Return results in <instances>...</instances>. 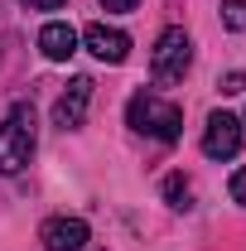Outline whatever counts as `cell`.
<instances>
[{
    "label": "cell",
    "mask_w": 246,
    "mask_h": 251,
    "mask_svg": "<svg viewBox=\"0 0 246 251\" xmlns=\"http://www.w3.org/2000/svg\"><path fill=\"white\" fill-rule=\"evenodd\" d=\"M39 130H34V106H10V116L0 121V174H20L34 159Z\"/></svg>",
    "instance_id": "2"
},
{
    "label": "cell",
    "mask_w": 246,
    "mask_h": 251,
    "mask_svg": "<svg viewBox=\"0 0 246 251\" xmlns=\"http://www.w3.org/2000/svg\"><path fill=\"white\" fill-rule=\"evenodd\" d=\"M82 44H87L101 63H125L130 58V39H125L121 29H111V25H87V29H82Z\"/></svg>",
    "instance_id": "7"
},
{
    "label": "cell",
    "mask_w": 246,
    "mask_h": 251,
    "mask_svg": "<svg viewBox=\"0 0 246 251\" xmlns=\"http://www.w3.org/2000/svg\"><path fill=\"white\" fill-rule=\"evenodd\" d=\"M222 92H246V73H227L222 77Z\"/></svg>",
    "instance_id": "12"
},
{
    "label": "cell",
    "mask_w": 246,
    "mask_h": 251,
    "mask_svg": "<svg viewBox=\"0 0 246 251\" xmlns=\"http://www.w3.org/2000/svg\"><path fill=\"white\" fill-rule=\"evenodd\" d=\"M87 237H92V227H87L82 218H68V213H58V218H49L44 227H39L44 251H82Z\"/></svg>",
    "instance_id": "5"
},
{
    "label": "cell",
    "mask_w": 246,
    "mask_h": 251,
    "mask_svg": "<svg viewBox=\"0 0 246 251\" xmlns=\"http://www.w3.org/2000/svg\"><path fill=\"white\" fill-rule=\"evenodd\" d=\"M87 106H92V77H73L68 92L53 101V126L58 130H77L87 121Z\"/></svg>",
    "instance_id": "6"
},
{
    "label": "cell",
    "mask_w": 246,
    "mask_h": 251,
    "mask_svg": "<svg viewBox=\"0 0 246 251\" xmlns=\"http://www.w3.org/2000/svg\"><path fill=\"white\" fill-rule=\"evenodd\" d=\"M227 188H232V198H237V203H246V164L232 174V184H227Z\"/></svg>",
    "instance_id": "11"
},
{
    "label": "cell",
    "mask_w": 246,
    "mask_h": 251,
    "mask_svg": "<svg viewBox=\"0 0 246 251\" xmlns=\"http://www.w3.org/2000/svg\"><path fill=\"white\" fill-rule=\"evenodd\" d=\"M193 68V39H188L179 25L174 29H164L154 39V53H150V77L159 87H169V82H184V73Z\"/></svg>",
    "instance_id": "3"
},
{
    "label": "cell",
    "mask_w": 246,
    "mask_h": 251,
    "mask_svg": "<svg viewBox=\"0 0 246 251\" xmlns=\"http://www.w3.org/2000/svg\"><path fill=\"white\" fill-rule=\"evenodd\" d=\"M164 203H169V208H179V213L193 208V184H188L184 174H169V179H164Z\"/></svg>",
    "instance_id": "9"
},
{
    "label": "cell",
    "mask_w": 246,
    "mask_h": 251,
    "mask_svg": "<svg viewBox=\"0 0 246 251\" xmlns=\"http://www.w3.org/2000/svg\"><path fill=\"white\" fill-rule=\"evenodd\" d=\"M242 150V121L227 116V111H213L208 126H203V155L208 159H232Z\"/></svg>",
    "instance_id": "4"
},
{
    "label": "cell",
    "mask_w": 246,
    "mask_h": 251,
    "mask_svg": "<svg viewBox=\"0 0 246 251\" xmlns=\"http://www.w3.org/2000/svg\"><path fill=\"white\" fill-rule=\"evenodd\" d=\"M39 53L49 63H68L77 53V29L73 25H63V20H49L44 29H39Z\"/></svg>",
    "instance_id": "8"
},
{
    "label": "cell",
    "mask_w": 246,
    "mask_h": 251,
    "mask_svg": "<svg viewBox=\"0 0 246 251\" xmlns=\"http://www.w3.org/2000/svg\"><path fill=\"white\" fill-rule=\"evenodd\" d=\"M140 0H101V10H111V15H125V10H135Z\"/></svg>",
    "instance_id": "13"
},
{
    "label": "cell",
    "mask_w": 246,
    "mask_h": 251,
    "mask_svg": "<svg viewBox=\"0 0 246 251\" xmlns=\"http://www.w3.org/2000/svg\"><path fill=\"white\" fill-rule=\"evenodd\" d=\"M242 130H246V121H242Z\"/></svg>",
    "instance_id": "15"
},
{
    "label": "cell",
    "mask_w": 246,
    "mask_h": 251,
    "mask_svg": "<svg viewBox=\"0 0 246 251\" xmlns=\"http://www.w3.org/2000/svg\"><path fill=\"white\" fill-rule=\"evenodd\" d=\"M222 25L227 29H246V0H222Z\"/></svg>",
    "instance_id": "10"
},
{
    "label": "cell",
    "mask_w": 246,
    "mask_h": 251,
    "mask_svg": "<svg viewBox=\"0 0 246 251\" xmlns=\"http://www.w3.org/2000/svg\"><path fill=\"white\" fill-rule=\"evenodd\" d=\"M25 5H29V10H63L68 0H25Z\"/></svg>",
    "instance_id": "14"
},
{
    "label": "cell",
    "mask_w": 246,
    "mask_h": 251,
    "mask_svg": "<svg viewBox=\"0 0 246 251\" xmlns=\"http://www.w3.org/2000/svg\"><path fill=\"white\" fill-rule=\"evenodd\" d=\"M125 121L135 126L140 135H154V140H164V145L184 135V111H179L174 101L154 97V92H135V97H130V106H125Z\"/></svg>",
    "instance_id": "1"
}]
</instances>
